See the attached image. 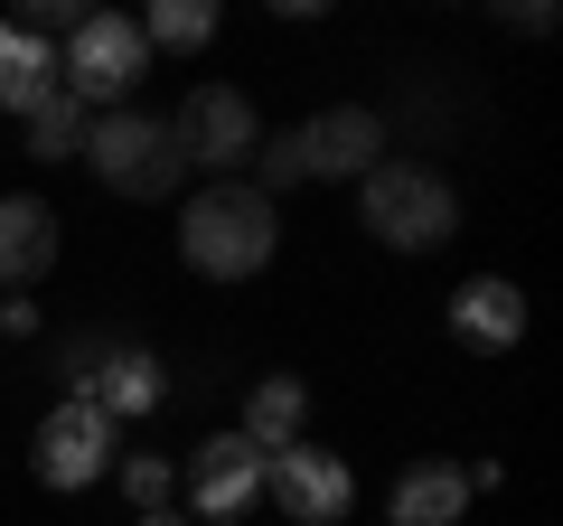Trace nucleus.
<instances>
[{"instance_id":"9d476101","label":"nucleus","mask_w":563,"mask_h":526,"mask_svg":"<svg viewBox=\"0 0 563 526\" xmlns=\"http://www.w3.org/2000/svg\"><path fill=\"white\" fill-rule=\"evenodd\" d=\"M451 339L479 348V358H507V348L526 339V292L498 283V273H479V283L451 292Z\"/></svg>"},{"instance_id":"aec40b11","label":"nucleus","mask_w":563,"mask_h":526,"mask_svg":"<svg viewBox=\"0 0 563 526\" xmlns=\"http://www.w3.org/2000/svg\"><path fill=\"white\" fill-rule=\"evenodd\" d=\"M507 29H526V39H544V29H554V0H517V10H498Z\"/></svg>"},{"instance_id":"dca6fc26","label":"nucleus","mask_w":563,"mask_h":526,"mask_svg":"<svg viewBox=\"0 0 563 526\" xmlns=\"http://www.w3.org/2000/svg\"><path fill=\"white\" fill-rule=\"evenodd\" d=\"M20 122H29V161H66V151H85V103L66 95V85L47 103H29Z\"/></svg>"},{"instance_id":"f3484780","label":"nucleus","mask_w":563,"mask_h":526,"mask_svg":"<svg viewBox=\"0 0 563 526\" xmlns=\"http://www.w3.org/2000/svg\"><path fill=\"white\" fill-rule=\"evenodd\" d=\"M217 39V0H151V20H141V47H207Z\"/></svg>"},{"instance_id":"6e6552de","label":"nucleus","mask_w":563,"mask_h":526,"mask_svg":"<svg viewBox=\"0 0 563 526\" xmlns=\"http://www.w3.org/2000/svg\"><path fill=\"white\" fill-rule=\"evenodd\" d=\"M385 161V122L366 103H329V113L301 122V169L310 179H366Z\"/></svg>"},{"instance_id":"f8f14e48","label":"nucleus","mask_w":563,"mask_h":526,"mask_svg":"<svg viewBox=\"0 0 563 526\" xmlns=\"http://www.w3.org/2000/svg\"><path fill=\"white\" fill-rule=\"evenodd\" d=\"M76 395L103 414V424H122V414H151L169 385H161V358H151V348H113V358H103L95 376L76 385Z\"/></svg>"},{"instance_id":"2eb2a0df","label":"nucleus","mask_w":563,"mask_h":526,"mask_svg":"<svg viewBox=\"0 0 563 526\" xmlns=\"http://www.w3.org/2000/svg\"><path fill=\"white\" fill-rule=\"evenodd\" d=\"M301 414H310V385H301V376H263L254 395H244V442L273 461V451L301 442Z\"/></svg>"},{"instance_id":"423d86ee","label":"nucleus","mask_w":563,"mask_h":526,"mask_svg":"<svg viewBox=\"0 0 563 526\" xmlns=\"http://www.w3.org/2000/svg\"><path fill=\"white\" fill-rule=\"evenodd\" d=\"M113 461H122V451H113V424H103L85 395H66V405L38 424V442H29V470H38L47 489H95Z\"/></svg>"},{"instance_id":"0eeeda50","label":"nucleus","mask_w":563,"mask_h":526,"mask_svg":"<svg viewBox=\"0 0 563 526\" xmlns=\"http://www.w3.org/2000/svg\"><path fill=\"white\" fill-rule=\"evenodd\" d=\"M263 489L282 498L291 526H339L347 507H357V470H347L339 451H310V442L273 451V461H263Z\"/></svg>"},{"instance_id":"7ed1b4c3","label":"nucleus","mask_w":563,"mask_h":526,"mask_svg":"<svg viewBox=\"0 0 563 526\" xmlns=\"http://www.w3.org/2000/svg\"><path fill=\"white\" fill-rule=\"evenodd\" d=\"M85 161H95V179L113 188V198H169V188L188 179L169 122L141 113V103H113V113L85 122Z\"/></svg>"},{"instance_id":"a211bd4d","label":"nucleus","mask_w":563,"mask_h":526,"mask_svg":"<svg viewBox=\"0 0 563 526\" xmlns=\"http://www.w3.org/2000/svg\"><path fill=\"white\" fill-rule=\"evenodd\" d=\"M122 489H132V507H141V517H161V507H169V489H179V470H169L161 451H132V461H122Z\"/></svg>"},{"instance_id":"ddd939ff","label":"nucleus","mask_w":563,"mask_h":526,"mask_svg":"<svg viewBox=\"0 0 563 526\" xmlns=\"http://www.w3.org/2000/svg\"><path fill=\"white\" fill-rule=\"evenodd\" d=\"M47 95H57V47L29 39L20 20H0V113H29Z\"/></svg>"},{"instance_id":"f03ea898","label":"nucleus","mask_w":563,"mask_h":526,"mask_svg":"<svg viewBox=\"0 0 563 526\" xmlns=\"http://www.w3.org/2000/svg\"><path fill=\"white\" fill-rule=\"evenodd\" d=\"M357 198H366L376 244H395V254H432V244L461 235V198H451V179H432L422 161H376L357 179Z\"/></svg>"},{"instance_id":"39448f33","label":"nucleus","mask_w":563,"mask_h":526,"mask_svg":"<svg viewBox=\"0 0 563 526\" xmlns=\"http://www.w3.org/2000/svg\"><path fill=\"white\" fill-rule=\"evenodd\" d=\"M169 142H179L188 169H235V161H254L263 122H254V103H244L235 85H198V95L169 113Z\"/></svg>"},{"instance_id":"20e7f679","label":"nucleus","mask_w":563,"mask_h":526,"mask_svg":"<svg viewBox=\"0 0 563 526\" xmlns=\"http://www.w3.org/2000/svg\"><path fill=\"white\" fill-rule=\"evenodd\" d=\"M151 76V47H141V20H122V10H85L76 29H66V57H57V85L76 103H103L113 113L132 85Z\"/></svg>"},{"instance_id":"6ab92c4d","label":"nucleus","mask_w":563,"mask_h":526,"mask_svg":"<svg viewBox=\"0 0 563 526\" xmlns=\"http://www.w3.org/2000/svg\"><path fill=\"white\" fill-rule=\"evenodd\" d=\"M254 169H263V198H282V188H301L310 169H301V132H273V142H254Z\"/></svg>"},{"instance_id":"412c9836","label":"nucleus","mask_w":563,"mask_h":526,"mask_svg":"<svg viewBox=\"0 0 563 526\" xmlns=\"http://www.w3.org/2000/svg\"><path fill=\"white\" fill-rule=\"evenodd\" d=\"M0 329H10V339H29V329H38V310H29V302H0Z\"/></svg>"},{"instance_id":"4468645a","label":"nucleus","mask_w":563,"mask_h":526,"mask_svg":"<svg viewBox=\"0 0 563 526\" xmlns=\"http://www.w3.org/2000/svg\"><path fill=\"white\" fill-rule=\"evenodd\" d=\"M461 507H470V480H461V470H442V461H422V470H404V480H395L385 517H395V526H461Z\"/></svg>"},{"instance_id":"4be33fe9","label":"nucleus","mask_w":563,"mask_h":526,"mask_svg":"<svg viewBox=\"0 0 563 526\" xmlns=\"http://www.w3.org/2000/svg\"><path fill=\"white\" fill-rule=\"evenodd\" d=\"M141 526H188V517H169V507H161V517H141Z\"/></svg>"},{"instance_id":"f257e3e1","label":"nucleus","mask_w":563,"mask_h":526,"mask_svg":"<svg viewBox=\"0 0 563 526\" xmlns=\"http://www.w3.org/2000/svg\"><path fill=\"white\" fill-rule=\"evenodd\" d=\"M273 244H282V207L263 198L254 179H217L207 198H188V217H179V254H188V273H207V283L263 273Z\"/></svg>"},{"instance_id":"1a4fd4ad","label":"nucleus","mask_w":563,"mask_h":526,"mask_svg":"<svg viewBox=\"0 0 563 526\" xmlns=\"http://www.w3.org/2000/svg\"><path fill=\"white\" fill-rule=\"evenodd\" d=\"M188 498H198V517H244V507L263 498V451L244 442V432H207L198 461H188Z\"/></svg>"},{"instance_id":"9b49d317","label":"nucleus","mask_w":563,"mask_h":526,"mask_svg":"<svg viewBox=\"0 0 563 526\" xmlns=\"http://www.w3.org/2000/svg\"><path fill=\"white\" fill-rule=\"evenodd\" d=\"M57 207L47 198H29V188H10V198H0V283L10 292H29L47 273V263H57Z\"/></svg>"}]
</instances>
